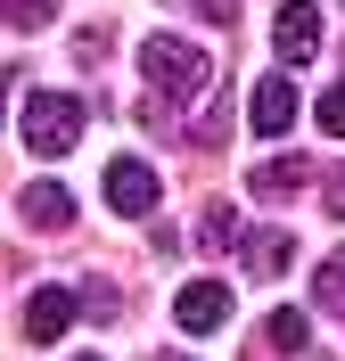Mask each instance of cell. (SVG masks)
Segmentation results:
<instances>
[{
  "instance_id": "6da1fadb",
  "label": "cell",
  "mask_w": 345,
  "mask_h": 361,
  "mask_svg": "<svg viewBox=\"0 0 345 361\" xmlns=\"http://www.w3.org/2000/svg\"><path fill=\"white\" fill-rule=\"evenodd\" d=\"M140 74H148V99H189V90L214 82V49H198L189 33H148L140 42Z\"/></svg>"
},
{
  "instance_id": "7a4b0ae2",
  "label": "cell",
  "mask_w": 345,
  "mask_h": 361,
  "mask_svg": "<svg viewBox=\"0 0 345 361\" xmlns=\"http://www.w3.org/2000/svg\"><path fill=\"white\" fill-rule=\"evenodd\" d=\"M83 140V99L74 90H25V148L33 157H66Z\"/></svg>"
},
{
  "instance_id": "3957f363",
  "label": "cell",
  "mask_w": 345,
  "mask_h": 361,
  "mask_svg": "<svg viewBox=\"0 0 345 361\" xmlns=\"http://www.w3.org/2000/svg\"><path fill=\"white\" fill-rule=\"evenodd\" d=\"M157 205H164V180H157V164H148V157H115V164H107V214L148 222Z\"/></svg>"
},
{
  "instance_id": "277c9868",
  "label": "cell",
  "mask_w": 345,
  "mask_h": 361,
  "mask_svg": "<svg viewBox=\"0 0 345 361\" xmlns=\"http://www.w3.org/2000/svg\"><path fill=\"white\" fill-rule=\"evenodd\" d=\"M296 115H304V90H296V74H288V66L263 74V82L247 90V123H255L263 140H288V132H296Z\"/></svg>"
},
{
  "instance_id": "5b68a950",
  "label": "cell",
  "mask_w": 345,
  "mask_h": 361,
  "mask_svg": "<svg viewBox=\"0 0 345 361\" xmlns=\"http://www.w3.org/2000/svg\"><path fill=\"white\" fill-rule=\"evenodd\" d=\"M272 49H279V66L296 74L321 58V8L313 0H279V17H272Z\"/></svg>"
},
{
  "instance_id": "8992f818",
  "label": "cell",
  "mask_w": 345,
  "mask_h": 361,
  "mask_svg": "<svg viewBox=\"0 0 345 361\" xmlns=\"http://www.w3.org/2000/svg\"><path fill=\"white\" fill-rule=\"evenodd\" d=\"M230 288L222 279H189L181 295H173V320H181V337H214V329H230Z\"/></svg>"
},
{
  "instance_id": "52a82bcc",
  "label": "cell",
  "mask_w": 345,
  "mask_h": 361,
  "mask_svg": "<svg viewBox=\"0 0 345 361\" xmlns=\"http://www.w3.org/2000/svg\"><path fill=\"white\" fill-rule=\"evenodd\" d=\"M74 320H83V295L74 288H33L25 295V345H58Z\"/></svg>"
},
{
  "instance_id": "ba28073f",
  "label": "cell",
  "mask_w": 345,
  "mask_h": 361,
  "mask_svg": "<svg viewBox=\"0 0 345 361\" xmlns=\"http://www.w3.org/2000/svg\"><path fill=\"white\" fill-rule=\"evenodd\" d=\"M66 222H74L66 180H25V230H66Z\"/></svg>"
},
{
  "instance_id": "9c48e42d",
  "label": "cell",
  "mask_w": 345,
  "mask_h": 361,
  "mask_svg": "<svg viewBox=\"0 0 345 361\" xmlns=\"http://www.w3.org/2000/svg\"><path fill=\"white\" fill-rule=\"evenodd\" d=\"M304 180H313V164H304V157H263V164H255V197H263V205H288Z\"/></svg>"
},
{
  "instance_id": "30bf717a",
  "label": "cell",
  "mask_w": 345,
  "mask_h": 361,
  "mask_svg": "<svg viewBox=\"0 0 345 361\" xmlns=\"http://www.w3.org/2000/svg\"><path fill=\"white\" fill-rule=\"evenodd\" d=\"M288 255H296V238H288V230H255L247 247H238V263H247L255 279H279V271H288Z\"/></svg>"
},
{
  "instance_id": "8fae6325",
  "label": "cell",
  "mask_w": 345,
  "mask_h": 361,
  "mask_svg": "<svg viewBox=\"0 0 345 361\" xmlns=\"http://www.w3.org/2000/svg\"><path fill=\"white\" fill-rule=\"evenodd\" d=\"M263 337H272V353H304V345H313V320H304L296 304H279V312L263 320Z\"/></svg>"
},
{
  "instance_id": "7c38bea8",
  "label": "cell",
  "mask_w": 345,
  "mask_h": 361,
  "mask_svg": "<svg viewBox=\"0 0 345 361\" xmlns=\"http://www.w3.org/2000/svg\"><path fill=\"white\" fill-rule=\"evenodd\" d=\"M198 247H214V255H222V247H238V205H222V197H214L206 214H198Z\"/></svg>"
},
{
  "instance_id": "4fadbf2b",
  "label": "cell",
  "mask_w": 345,
  "mask_h": 361,
  "mask_svg": "<svg viewBox=\"0 0 345 361\" xmlns=\"http://www.w3.org/2000/svg\"><path fill=\"white\" fill-rule=\"evenodd\" d=\"M313 304H321V312H345V247L313 271Z\"/></svg>"
},
{
  "instance_id": "5bb4252c",
  "label": "cell",
  "mask_w": 345,
  "mask_h": 361,
  "mask_svg": "<svg viewBox=\"0 0 345 361\" xmlns=\"http://www.w3.org/2000/svg\"><path fill=\"white\" fill-rule=\"evenodd\" d=\"M49 17H58V0H0V25L8 33H42Z\"/></svg>"
},
{
  "instance_id": "9a60e30c",
  "label": "cell",
  "mask_w": 345,
  "mask_h": 361,
  "mask_svg": "<svg viewBox=\"0 0 345 361\" xmlns=\"http://www.w3.org/2000/svg\"><path fill=\"white\" fill-rule=\"evenodd\" d=\"M74 295H83V312H91V320H123V312H115V304H123V295H115V279H83Z\"/></svg>"
},
{
  "instance_id": "2e32d148",
  "label": "cell",
  "mask_w": 345,
  "mask_h": 361,
  "mask_svg": "<svg viewBox=\"0 0 345 361\" xmlns=\"http://www.w3.org/2000/svg\"><path fill=\"white\" fill-rule=\"evenodd\" d=\"M313 123H321L329 140H345V82H329L321 99H313Z\"/></svg>"
},
{
  "instance_id": "e0dca14e",
  "label": "cell",
  "mask_w": 345,
  "mask_h": 361,
  "mask_svg": "<svg viewBox=\"0 0 345 361\" xmlns=\"http://www.w3.org/2000/svg\"><path fill=\"white\" fill-rule=\"evenodd\" d=\"M189 8H198L206 25H222V33H230V17H238V0H189Z\"/></svg>"
},
{
  "instance_id": "ac0fdd59",
  "label": "cell",
  "mask_w": 345,
  "mask_h": 361,
  "mask_svg": "<svg viewBox=\"0 0 345 361\" xmlns=\"http://www.w3.org/2000/svg\"><path fill=\"white\" fill-rule=\"evenodd\" d=\"M321 197H329V214L345 222V173H329V189H321Z\"/></svg>"
},
{
  "instance_id": "d6986e66",
  "label": "cell",
  "mask_w": 345,
  "mask_h": 361,
  "mask_svg": "<svg viewBox=\"0 0 345 361\" xmlns=\"http://www.w3.org/2000/svg\"><path fill=\"white\" fill-rule=\"evenodd\" d=\"M157 361H189V353H157Z\"/></svg>"
},
{
  "instance_id": "ffe728a7",
  "label": "cell",
  "mask_w": 345,
  "mask_h": 361,
  "mask_svg": "<svg viewBox=\"0 0 345 361\" xmlns=\"http://www.w3.org/2000/svg\"><path fill=\"white\" fill-rule=\"evenodd\" d=\"M74 361H99V353H74Z\"/></svg>"
}]
</instances>
